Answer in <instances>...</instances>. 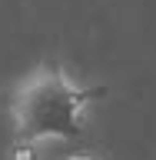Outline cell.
Masks as SVG:
<instances>
[{"instance_id":"1","label":"cell","mask_w":156,"mask_h":160,"mask_svg":"<svg viewBox=\"0 0 156 160\" xmlns=\"http://www.w3.org/2000/svg\"><path fill=\"white\" fill-rule=\"evenodd\" d=\"M90 90L60 63H37L7 93L13 137L40 147L77 140L90 123Z\"/></svg>"},{"instance_id":"2","label":"cell","mask_w":156,"mask_h":160,"mask_svg":"<svg viewBox=\"0 0 156 160\" xmlns=\"http://www.w3.org/2000/svg\"><path fill=\"white\" fill-rule=\"evenodd\" d=\"M7 160H43V147L33 143V140H17L13 137V143L7 150Z\"/></svg>"},{"instance_id":"3","label":"cell","mask_w":156,"mask_h":160,"mask_svg":"<svg viewBox=\"0 0 156 160\" xmlns=\"http://www.w3.org/2000/svg\"><path fill=\"white\" fill-rule=\"evenodd\" d=\"M67 160H100V157H97V153H70Z\"/></svg>"}]
</instances>
